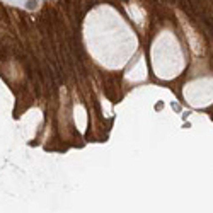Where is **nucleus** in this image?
<instances>
[{"mask_svg": "<svg viewBox=\"0 0 213 213\" xmlns=\"http://www.w3.org/2000/svg\"><path fill=\"white\" fill-rule=\"evenodd\" d=\"M34 3H36V0H29V2H27V7H29V9H34Z\"/></svg>", "mask_w": 213, "mask_h": 213, "instance_id": "1", "label": "nucleus"}]
</instances>
